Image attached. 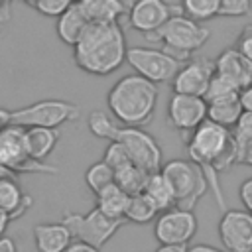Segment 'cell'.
Wrapping results in <instances>:
<instances>
[{
    "mask_svg": "<svg viewBox=\"0 0 252 252\" xmlns=\"http://www.w3.org/2000/svg\"><path fill=\"white\" fill-rule=\"evenodd\" d=\"M158 207V211H167L171 207H175V199H173V191L167 183V179L163 177L161 171H154L148 173L144 189H142Z\"/></svg>",
    "mask_w": 252,
    "mask_h": 252,
    "instance_id": "obj_23",
    "label": "cell"
},
{
    "mask_svg": "<svg viewBox=\"0 0 252 252\" xmlns=\"http://www.w3.org/2000/svg\"><path fill=\"white\" fill-rule=\"evenodd\" d=\"M128 65L136 71V75L148 79L154 85L169 83L181 63L173 59L169 53L163 49H152V47H128L126 49V59Z\"/></svg>",
    "mask_w": 252,
    "mask_h": 252,
    "instance_id": "obj_9",
    "label": "cell"
},
{
    "mask_svg": "<svg viewBox=\"0 0 252 252\" xmlns=\"http://www.w3.org/2000/svg\"><path fill=\"white\" fill-rule=\"evenodd\" d=\"M73 236L63 222H39L33 226V242L37 252H63Z\"/></svg>",
    "mask_w": 252,
    "mask_h": 252,
    "instance_id": "obj_17",
    "label": "cell"
},
{
    "mask_svg": "<svg viewBox=\"0 0 252 252\" xmlns=\"http://www.w3.org/2000/svg\"><path fill=\"white\" fill-rule=\"evenodd\" d=\"M73 2H75V0H35L33 8H35L41 16H45V18H57V16H61Z\"/></svg>",
    "mask_w": 252,
    "mask_h": 252,
    "instance_id": "obj_33",
    "label": "cell"
},
{
    "mask_svg": "<svg viewBox=\"0 0 252 252\" xmlns=\"http://www.w3.org/2000/svg\"><path fill=\"white\" fill-rule=\"evenodd\" d=\"M211 37V32L199 22L187 18L183 12L173 14L159 30L146 35L148 41L161 43V49L179 63L187 61L197 49H201Z\"/></svg>",
    "mask_w": 252,
    "mask_h": 252,
    "instance_id": "obj_4",
    "label": "cell"
},
{
    "mask_svg": "<svg viewBox=\"0 0 252 252\" xmlns=\"http://www.w3.org/2000/svg\"><path fill=\"white\" fill-rule=\"evenodd\" d=\"M238 102H240L242 110L252 112V85H248V87H244V89L240 91V94H238Z\"/></svg>",
    "mask_w": 252,
    "mask_h": 252,
    "instance_id": "obj_38",
    "label": "cell"
},
{
    "mask_svg": "<svg viewBox=\"0 0 252 252\" xmlns=\"http://www.w3.org/2000/svg\"><path fill=\"white\" fill-rule=\"evenodd\" d=\"M159 100L158 85L132 73L118 79L108 91L106 104L122 126L142 128L152 122Z\"/></svg>",
    "mask_w": 252,
    "mask_h": 252,
    "instance_id": "obj_3",
    "label": "cell"
},
{
    "mask_svg": "<svg viewBox=\"0 0 252 252\" xmlns=\"http://www.w3.org/2000/svg\"><path fill=\"white\" fill-rule=\"evenodd\" d=\"M238 94H240V89L232 81H228V79H224V77H220V75L215 73L211 77V81H209V87H207L203 98H205L207 104H215V102L236 100Z\"/></svg>",
    "mask_w": 252,
    "mask_h": 252,
    "instance_id": "obj_26",
    "label": "cell"
},
{
    "mask_svg": "<svg viewBox=\"0 0 252 252\" xmlns=\"http://www.w3.org/2000/svg\"><path fill=\"white\" fill-rule=\"evenodd\" d=\"M24 140L30 159L43 161L59 142V128H41V126L24 128Z\"/></svg>",
    "mask_w": 252,
    "mask_h": 252,
    "instance_id": "obj_20",
    "label": "cell"
},
{
    "mask_svg": "<svg viewBox=\"0 0 252 252\" xmlns=\"http://www.w3.org/2000/svg\"><path fill=\"white\" fill-rule=\"evenodd\" d=\"M242 114V106L236 100H226V102H215V104H207V118L215 124H220L224 128H232L236 124V120Z\"/></svg>",
    "mask_w": 252,
    "mask_h": 252,
    "instance_id": "obj_27",
    "label": "cell"
},
{
    "mask_svg": "<svg viewBox=\"0 0 252 252\" xmlns=\"http://www.w3.org/2000/svg\"><path fill=\"white\" fill-rule=\"evenodd\" d=\"M232 138H234V144H244L252 140V112L242 110L240 118L232 126Z\"/></svg>",
    "mask_w": 252,
    "mask_h": 252,
    "instance_id": "obj_34",
    "label": "cell"
},
{
    "mask_svg": "<svg viewBox=\"0 0 252 252\" xmlns=\"http://www.w3.org/2000/svg\"><path fill=\"white\" fill-rule=\"evenodd\" d=\"M112 142H120L130 159L142 167L148 173L159 171L163 165V154L159 144L156 142V138L152 134H148L144 128H136V126H118L114 140Z\"/></svg>",
    "mask_w": 252,
    "mask_h": 252,
    "instance_id": "obj_8",
    "label": "cell"
},
{
    "mask_svg": "<svg viewBox=\"0 0 252 252\" xmlns=\"http://www.w3.org/2000/svg\"><path fill=\"white\" fill-rule=\"evenodd\" d=\"M75 2H79V0H75Z\"/></svg>",
    "mask_w": 252,
    "mask_h": 252,
    "instance_id": "obj_47",
    "label": "cell"
},
{
    "mask_svg": "<svg viewBox=\"0 0 252 252\" xmlns=\"http://www.w3.org/2000/svg\"><path fill=\"white\" fill-rule=\"evenodd\" d=\"M189 159L199 165L205 175L207 187L211 189L220 211H226V201L222 195L219 173L236 163V146L230 128L203 120L185 140Z\"/></svg>",
    "mask_w": 252,
    "mask_h": 252,
    "instance_id": "obj_1",
    "label": "cell"
},
{
    "mask_svg": "<svg viewBox=\"0 0 252 252\" xmlns=\"http://www.w3.org/2000/svg\"><path fill=\"white\" fill-rule=\"evenodd\" d=\"M173 14H181V8L165 0H134L128 8V26L146 37L159 30Z\"/></svg>",
    "mask_w": 252,
    "mask_h": 252,
    "instance_id": "obj_13",
    "label": "cell"
},
{
    "mask_svg": "<svg viewBox=\"0 0 252 252\" xmlns=\"http://www.w3.org/2000/svg\"><path fill=\"white\" fill-rule=\"evenodd\" d=\"M126 49V37L118 22L89 24L73 45V59L81 71L94 77H106L122 67Z\"/></svg>",
    "mask_w": 252,
    "mask_h": 252,
    "instance_id": "obj_2",
    "label": "cell"
},
{
    "mask_svg": "<svg viewBox=\"0 0 252 252\" xmlns=\"http://www.w3.org/2000/svg\"><path fill=\"white\" fill-rule=\"evenodd\" d=\"M240 35H250V37H252V24H246V26L242 28Z\"/></svg>",
    "mask_w": 252,
    "mask_h": 252,
    "instance_id": "obj_44",
    "label": "cell"
},
{
    "mask_svg": "<svg viewBox=\"0 0 252 252\" xmlns=\"http://www.w3.org/2000/svg\"><path fill=\"white\" fill-rule=\"evenodd\" d=\"M30 205H32V199L20 189V185L12 177L2 175L0 177V209H4L6 213L12 215V219H16L22 213H26Z\"/></svg>",
    "mask_w": 252,
    "mask_h": 252,
    "instance_id": "obj_21",
    "label": "cell"
},
{
    "mask_svg": "<svg viewBox=\"0 0 252 252\" xmlns=\"http://www.w3.org/2000/svg\"><path fill=\"white\" fill-rule=\"evenodd\" d=\"M219 238L226 252H252V215L244 209L222 211Z\"/></svg>",
    "mask_w": 252,
    "mask_h": 252,
    "instance_id": "obj_12",
    "label": "cell"
},
{
    "mask_svg": "<svg viewBox=\"0 0 252 252\" xmlns=\"http://www.w3.org/2000/svg\"><path fill=\"white\" fill-rule=\"evenodd\" d=\"M63 252H100V248L91 246V244L81 242V240H71V244H69Z\"/></svg>",
    "mask_w": 252,
    "mask_h": 252,
    "instance_id": "obj_37",
    "label": "cell"
},
{
    "mask_svg": "<svg viewBox=\"0 0 252 252\" xmlns=\"http://www.w3.org/2000/svg\"><path fill=\"white\" fill-rule=\"evenodd\" d=\"M238 197H240V201L244 205V211H248L252 215V177L242 181V185L238 189Z\"/></svg>",
    "mask_w": 252,
    "mask_h": 252,
    "instance_id": "obj_35",
    "label": "cell"
},
{
    "mask_svg": "<svg viewBox=\"0 0 252 252\" xmlns=\"http://www.w3.org/2000/svg\"><path fill=\"white\" fill-rule=\"evenodd\" d=\"M61 222L69 228L73 240L87 242L91 246L102 248L126 222V219H110L96 207L85 215L79 213H65Z\"/></svg>",
    "mask_w": 252,
    "mask_h": 252,
    "instance_id": "obj_7",
    "label": "cell"
},
{
    "mask_svg": "<svg viewBox=\"0 0 252 252\" xmlns=\"http://www.w3.org/2000/svg\"><path fill=\"white\" fill-rule=\"evenodd\" d=\"M236 49L250 61V65H252V37L250 35H238V39H236Z\"/></svg>",
    "mask_w": 252,
    "mask_h": 252,
    "instance_id": "obj_36",
    "label": "cell"
},
{
    "mask_svg": "<svg viewBox=\"0 0 252 252\" xmlns=\"http://www.w3.org/2000/svg\"><path fill=\"white\" fill-rule=\"evenodd\" d=\"M22 2L28 4V6H33V4H35V0H22Z\"/></svg>",
    "mask_w": 252,
    "mask_h": 252,
    "instance_id": "obj_46",
    "label": "cell"
},
{
    "mask_svg": "<svg viewBox=\"0 0 252 252\" xmlns=\"http://www.w3.org/2000/svg\"><path fill=\"white\" fill-rule=\"evenodd\" d=\"M154 252H187V246H173V244H161Z\"/></svg>",
    "mask_w": 252,
    "mask_h": 252,
    "instance_id": "obj_42",
    "label": "cell"
},
{
    "mask_svg": "<svg viewBox=\"0 0 252 252\" xmlns=\"http://www.w3.org/2000/svg\"><path fill=\"white\" fill-rule=\"evenodd\" d=\"M213 75H215V65L211 59H189L173 75L171 89L173 93L179 94L203 96Z\"/></svg>",
    "mask_w": 252,
    "mask_h": 252,
    "instance_id": "obj_15",
    "label": "cell"
},
{
    "mask_svg": "<svg viewBox=\"0 0 252 252\" xmlns=\"http://www.w3.org/2000/svg\"><path fill=\"white\" fill-rule=\"evenodd\" d=\"M181 12L195 22L213 20L219 16V0H181Z\"/></svg>",
    "mask_w": 252,
    "mask_h": 252,
    "instance_id": "obj_28",
    "label": "cell"
},
{
    "mask_svg": "<svg viewBox=\"0 0 252 252\" xmlns=\"http://www.w3.org/2000/svg\"><path fill=\"white\" fill-rule=\"evenodd\" d=\"M187 252H224V250L215 248V246H211V244H195V246L187 248Z\"/></svg>",
    "mask_w": 252,
    "mask_h": 252,
    "instance_id": "obj_41",
    "label": "cell"
},
{
    "mask_svg": "<svg viewBox=\"0 0 252 252\" xmlns=\"http://www.w3.org/2000/svg\"><path fill=\"white\" fill-rule=\"evenodd\" d=\"M10 2H12V0H0V8H4V10H6Z\"/></svg>",
    "mask_w": 252,
    "mask_h": 252,
    "instance_id": "obj_45",
    "label": "cell"
},
{
    "mask_svg": "<svg viewBox=\"0 0 252 252\" xmlns=\"http://www.w3.org/2000/svg\"><path fill=\"white\" fill-rule=\"evenodd\" d=\"M85 183H87V187L96 195V193H98L100 189H104L106 185L114 183V171H112L110 165H106V163L100 159V161H96V163H93V165L87 167V171H85Z\"/></svg>",
    "mask_w": 252,
    "mask_h": 252,
    "instance_id": "obj_29",
    "label": "cell"
},
{
    "mask_svg": "<svg viewBox=\"0 0 252 252\" xmlns=\"http://www.w3.org/2000/svg\"><path fill=\"white\" fill-rule=\"evenodd\" d=\"M252 10V0H219V16L242 18Z\"/></svg>",
    "mask_w": 252,
    "mask_h": 252,
    "instance_id": "obj_32",
    "label": "cell"
},
{
    "mask_svg": "<svg viewBox=\"0 0 252 252\" xmlns=\"http://www.w3.org/2000/svg\"><path fill=\"white\" fill-rule=\"evenodd\" d=\"M87 126L91 130V134H94L96 138L100 140H106V142H112L114 140V134H116V124L110 120V116L102 110H93L87 118Z\"/></svg>",
    "mask_w": 252,
    "mask_h": 252,
    "instance_id": "obj_30",
    "label": "cell"
},
{
    "mask_svg": "<svg viewBox=\"0 0 252 252\" xmlns=\"http://www.w3.org/2000/svg\"><path fill=\"white\" fill-rule=\"evenodd\" d=\"M102 161H104L106 165H110L112 171L118 169V167H122V165H126V163H134V161L130 159L126 148H124L120 142H108V146H106V150H104V156H102Z\"/></svg>",
    "mask_w": 252,
    "mask_h": 252,
    "instance_id": "obj_31",
    "label": "cell"
},
{
    "mask_svg": "<svg viewBox=\"0 0 252 252\" xmlns=\"http://www.w3.org/2000/svg\"><path fill=\"white\" fill-rule=\"evenodd\" d=\"M154 234L159 244L187 246L197 234V217L193 211H185L177 207L161 211V215L156 220Z\"/></svg>",
    "mask_w": 252,
    "mask_h": 252,
    "instance_id": "obj_10",
    "label": "cell"
},
{
    "mask_svg": "<svg viewBox=\"0 0 252 252\" xmlns=\"http://www.w3.org/2000/svg\"><path fill=\"white\" fill-rule=\"evenodd\" d=\"M158 213H159V211H158V207L154 205V201L142 191V193L130 195V201H128L124 219L130 220V222H136V224H148V222L156 220Z\"/></svg>",
    "mask_w": 252,
    "mask_h": 252,
    "instance_id": "obj_24",
    "label": "cell"
},
{
    "mask_svg": "<svg viewBox=\"0 0 252 252\" xmlns=\"http://www.w3.org/2000/svg\"><path fill=\"white\" fill-rule=\"evenodd\" d=\"M146 177H148V171H144L136 163H126V165L114 169V183L124 193H128V195L142 193L144 183H146Z\"/></svg>",
    "mask_w": 252,
    "mask_h": 252,
    "instance_id": "obj_25",
    "label": "cell"
},
{
    "mask_svg": "<svg viewBox=\"0 0 252 252\" xmlns=\"http://www.w3.org/2000/svg\"><path fill=\"white\" fill-rule=\"evenodd\" d=\"M213 65L217 75L232 81L240 91L252 85V65L236 47H228L220 51V55L213 61Z\"/></svg>",
    "mask_w": 252,
    "mask_h": 252,
    "instance_id": "obj_16",
    "label": "cell"
},
{
    "mask_svg": "<svg viewBox=\"0 0 252 252\" xmlns=\"http://www.w3.org/2000/svg\"><path fill=\"white\" fill-rule=\"evenodd\" d=\"M89 24H91V22L87 20V16H85L81 4H79V2H73L61 16H57L55 32H57V37H59L65 45L73 47V45L79 41V37L83 35V32L87 30Z\"/></svg>",
    "mask_w": 252,
    "mask_h": 252,
    "instance_id": "obj_19",
    "label": "cell"
},
{
    "mask_svg": "<svg viewBox=\"0 0 252 252\" xmlns=\"http://www.w3.org/2000/svg\"><path fill=\"white\" fill-rule=\"evenodd\" d=\"M0 252H18L14 238H10V236H0Z\"/></svg>",
    "mask_w": 252,
    "mask_h": 252,
    "instance_id": "obj_40",
    "label": "cell"
},
{
    "mask_svg": "<svg viewBox=\"0 0 252 252\" xmlns=\"http://www.w3.org/2000/svg\"><path fill=\"white\" fill-rule=\"evenodd\" d=\"M167 120L181 134V138L187 140L189 134L203 120H207V102H205V98L173 93L171 98H169V104H167Z\"/></svg>",
    "mask_w": 252,
    "mask_h": 252,
    "instance_id": "obj_14",
    "label": "cell"
},
{
    "mask_svg": "<svg viewBox=\"0 0 252 252\" xmlns=\"http://www.w3.org/2000/svg\"><path fill=\"white\" fill-rule=\"evenodd\" d=\"M159 171L163 173V177L167 179V183L173 191L177 209L193 211L197 201L209 189L203 171L191 159H171V161L163 163Z\"/></svg>",
    "mask_w": 252,
    "mask_h": 252,
    "instance_id": "obj_5",
    "label": "cell"
},
{
    "mask_svg": "<svg viewBox=\"0 0 252 252\" xmlns=\"http://www.w3.org/2000/svg\"><path fill=\"white\" fill-rule=\"evenodd\" d=\"M8 118H10V124L20 128H33V126L59 128L79 118V106L75 102L61 100V98H43L24 108L8 110Z\"/></svg>",
    "mask_w": 252,
    "mask_h": 252,
    "instance_id": "obj_6",
    "label": "cell"
},
{
    "mask_svg": "<svg viewBox=\"0 0 252 252\" xmlns=\"http://www.w3.org/2000/svg\"><path fill=\"white\" fill-rule=\"evenodd\" d=\"M14 219H12V215L10 213H6L4 209H0V236H4L6 234V230H8V226H10V222H12Z\"/></svg>",
    "mask_w": 252,
    "mask_h": 252,
    "instance_id": "obj_39",
    "label": "cell"
},
{
    "mask_svg": "<svg viewBox=\"0 0 252 252\" xmlns=\"http://www.w3.org/2000/svg\"><path fill=\"white\" fill-rule=\"evenodd\" d=\"M94 199H96V209L102 211L106 217H110V219H124L130 195L124 193L116 183H110L104 189H100L94 195Z\"/></svg>",
    "mask_w": 252,
    "mask_h": 252,
    "instance_id": "obj_22",
    "label": "cell"
},
{
    "mask_svg": "<svg viewBox=\"0 0 252 252\" xmlns=\"http://www.w3.org/2000/svg\"><path fill=\"white\" fill-rule=\"evenodd\" d=\"M91 24H112L128 14L130 0H79Z\"/></svg>",
    "mask_w": 252,
    "mask_h": 252,
    "instance_id": "obj_18",
    "label": "cell"
},
{
    "mask_svg": "<svg viewBox=\"0 0 252 252\" xmlns=\"http://www.w3.org/2000/svg\"><path fill=\"white\" fill-rule=\"evenodd\" d=\"M0 165L6 169H24V171H49L55 173V167H47L41 161H33L28 156L24 128L8 124L0 130Z\"/></svg>",
    "mask_w": 252,
    "mask_h": 252,
    "instance_id": "obj_11",
    "label": "cell"
},
{
    "mask_svg": "<svg viewBox=\"0 0 252 252\" xmlns=\"http://www.w3.org/2000/svg\"><path fill=\"white\" fill-rule=\"evenodd\" d=\"M8 124H10V118H8V110L0 108V130H2L4 126H8Z\"/></svg>",
    "mask_w": 252,
    "mask_h": 252,
    "instance_id": "obj_43",
    "label": "cell"
}]
</instances>
